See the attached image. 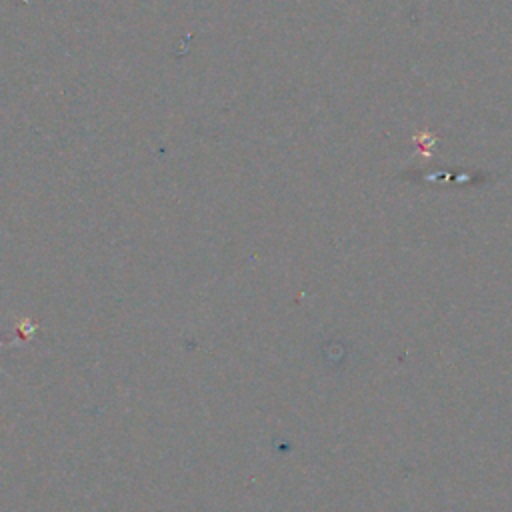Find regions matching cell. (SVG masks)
Segmentation results:
<instances>
[{
    "instance_id": "1",
    "label": "cell",
    "mask_w": 512,
    "mask_h": 512,
    "mask_svg": "<svg viewBox=\"0 0 512 512\" xmlns=\"http://www.w3.org/2000/svg\"><path fill=\"white\" fill-rule=\"evenodd\" d=\"M0 344H2V342H0Z\"/></svg>"
}]
</instances>
